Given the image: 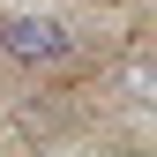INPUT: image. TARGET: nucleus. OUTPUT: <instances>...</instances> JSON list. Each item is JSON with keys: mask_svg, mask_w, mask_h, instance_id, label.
Returning a JSON list of instances; mask_svg holds the SVG:
<instances>
[{"mask_svg": "<svg viewBox=\"0 0 157 157\" xmlns=\"http://www.w3.org/2000/svg\"><path fill=\"white\" fill-rule=\"evenodd\" d=\"M120 97L142 105V112H157V45H127V60H120Z\"/></svg>", "mask_w": 157, "mask_h": 157, "instance_id": "2", "label": "nucleus"}, {"mask_svg": "<svg viewBox=\"0 0 157 157\" xmlns=\"http://www.w3.org/2000/svg\"><path fill=\"white\" fill-rule=\"evenodd\" d=\"M0 52L15 67H67L75 60V30L45 8H8L0 15Z\"/></svg>", "mask_w": 157, "mask_h": 157, "instance_id": "1", "label": "nucleus"}]
</instances>
